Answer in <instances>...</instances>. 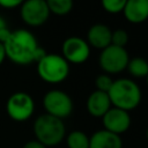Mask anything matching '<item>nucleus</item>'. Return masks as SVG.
Here are the masks:
<instances>
[{
    "label": "nucleus",
    "mask_w": 148,
    "mask_h": 148,
    "mask_svg": "<svg viewBox=\"0 0 148 148\" xmlns=\"http://www.w3.org/2000/svg\"><path fill=\"white\" fill-rule=\"evenodd\" d=\"M3 46L6 58L21 66L38 62L47 53L39 46L35 35L27 29L13 30Z\"/></svg>",
    "instance_id": "1"
},
{
    "label": "nucleus",
    "mask_w": 148,
    "mask_h": 148,
    "mask_svg": "<svg viewBox=\"0 0 148 148\" xmlns=\"http://www.w3.org/2000/svg\"><path fill=\"white\" fill-rule=\"evenodd\" d=\"M111 105L124 111L134 110L141 102V89L131 79L121 77L113 80V83L108 91Z\"/></svg>",
    "instance_id": "2"
},
{
    "label": "nucleus",
    "mask_w": 148,
    "mask_h": 148,
    "mask_svg": "<svg viewBox=\"0 0 148 148\" xmlns=\"http://www.w3.org/2000/svg\"><path fill=\"white\" fill-rule=\"evenodd\" d=\"M34 134L37 141L46 148L59 145L66 135V126L64 120L50 114H40L34 121Z\"/></svg>",
    "instance_id": "3"
},
{
    "label": "nucleus",
    "mask_w": 148,
    "mask_h": 148,
    "mask_svg": "<svg viewBox=\"0 0 148 148\" xmlns=\"http://www.w3.org/2000/svg\"><path fill=\"white\" fill-rule=\"evenodd\" d=\"M37 74L47 83H60L69 74V64L61 54L46 53L37 62Z\"/></svg>",
    "instance_id": "4"
},
{
    "label": "nucleus",
    "mask_w": 148,
    "mask_h": 148,
    "mask_svg": "<svg viewBox=\"0 0 148 148\" xmlns=\"http://www.w3.org/2000/svg\"><path fill=\"white\" fill-rule=\"evenodd\" d=\"M43 106L46 114L64 120L73 112V101L71 96L60 89L49 90L43 97Z\"/></svg>",
    "instance_id": "5"
},
{
    "label": "nucleus",
    "mask_w": 148,
    "mask_h": 148,
    "mask_svg": "<svg viewBox=\"0 0 148 148\" xmlns=\"http://www.w3.org/2000/svg\"><path fill=\"white\" fill-rule=\"evenodd\" d=\"M6 111L10 119L17 123L27 121L35 112V101L25 91L12 94L6 102Z\"/></svg>",
    "instance_id": "6"
},
{
    "label": "nucleus",
    "mask_w": 148,
    "mask_h": 148,
    "mask_svg": "<svg viewBox=\"0 0 148 148\" xmlns=\"http://www.w3.org/2000/svg\"><path fill=\"white\" fill-rule=\"evenodd\" d=\"M130 61L128 52L125 47L109 45L101 51L98 57V65L104 71V74H118L126 69Z\"/></svg>",
    "instance_id": "7"
},
{
    "label": "nucleus",
    "mask_w": 148,
    "mask_h": 148,
    "mask_svg": "<svg viewBox=\"0 0 148 148\" xmlns=\"http://www.w3.org/2000/svg\"><path fill=\"white\" fill-rule=\"evenodd\" d=\"M20 16L27 25L39 27L49 20L50 10L45 0H27L20 6Z\"/></svg>",
    "instance_id": "8"
},
{
    "label": "nucleus",
    "mask_w": 148,
    "mask_h": 148,
    "mask_svg": "<svg viewBox=\"0 0 148 148\" xmlns=\"http://www.w3.org/2000/svg\"><path fill=\"white\" fill-rule=\"evenodd\" d=\"M61 56L68 64H82L90 56V46L83 38L71 36L62 43Z\"/></svg>",
    "instance_id": "9"
},
{
    "label": "nucleus",
    "mask_w": 148,
    "mask_h": 148,
    "mask_svg": "<svg viewBox=\"0 0 148 148\" xmlns=\"http://www.w3.org/2000/svg\"><path fill=\"white\" fill-rule=\"evenodd\" d=\"M102 123L104 126L103 130L120 136V134L125 133L130 128L132 120L130 112L112 106L102 117Z\"/></svg>",
    "instance_id": "10"
},
{
    "label": "nucleus",
    "mask_w": 148,
    "mask_h": 148,
    "mask_svg": "<svg viewBox=\"0 0 148 148\" xmlns=\"http://www.w3.org/2000/svg\"><path fill=\"white\" fill-rule=\"evenodd\" d=\"M111 36L112 30L106 24L96 23L92 24L87 32V43L89 44V46L102 51L111 45Z\"/></svg>",
    "instance_id": "11"
},
{
    "label": "nucleus",
    "mask_w": 148,
    "mask_h": 148,
    "mask_svg": "<svg viewBox=\"0 0 148 148\" xmlns=\"http://www.w3.org/2000/svg\"><path fill=\"white\" fill-rule=\"evenodd\" d=\"M112 108L108 92L94 90L87 99V111L90 116L102 118Z\"/></svg>",
    "instance_id": "12"
},
{
    "label": "nucleus",
    "mask_w": 148,
    "mask_h": 148,
    "mask_svg": "<svg viewBox=\"0 0 148 148\" xmlns=\"http://www.w3.org/2000/svg\"><path fill=\"white\" fill-rule=\"evenodd\" d=\"M125 18L134 24L148 20V0H127L123 10Z\"/></svg>",
    "instance_id": "13"
},
{
    "label": "nucleus",
    "mask_w": 148,
    "mask_h": 148,
    "mask_svg": "<svg viewBox=\"0 0 148 148\" xmlns=\"http://www.w3.org/2000/svg\"><path fill=\"white\" fill-rule=\"evenodd\" d=\"M89 148H123V141L119 135L99 130L89 136Z\"/></svg>",
    "instance_id": "14"
},
{
    "label": "nucleus",
    "mask_w": 148,
    "mask_h": 148,
    "mask_svg": "<svg viewBox=\"0 0 148 148\" xmlns=\"http://www.w3.org/2000/svg\"><path fill=\"white\" fill-rule=\"evenodd\" d=\"M126 69L133 77L142 79L148 75V61L141 57H134L130 59Z\"/></svg>",
    "instance_id": "15"
},
{
    "label": "nucleus",
    "mask_w": 148,
    "mask_h": 148,
    "mask_svg": "<svg viewBox=\"0 0 148 148\" xmlns=\"http://www.w3.org/2000/svg\"><path fill=\"white\" fill-rule=\"evenodd\" d=\"M68 148H89V136L82 131H72L66 136Z\"/></svg>",
    "instance_id": "16"
},
{
    "label": "nucleus",
    "mask_w": 148,
    "mask_h": 148,
    "mask_svg": "<svg viewBox=\"0 0 148 148\" xmlns=\"http://www.w3.org/2000/svg\"><path fill=\"white\" fill-rule=\"evenodd\" d=\"M50 14L56 15H66L73 9V1L72 0H47L46 1Z\"/></svg>",
    "instance_id": "17"
},
{
    "label": "nucleus",
    "mask_w": 148,
    "mask_h": 148,
    "mask_svg": "<svg viewBox=\"0 0 148 148\" xmlns=\"http://www.w3.org/2000/svg\"><path fill=\"white\" fill-rule=\"evenodd\" d=\"M125 2L126 0H103L102 7L105 12L110 14H118V13H123Z\"/></svg>",
    "instance_id": "18"
},
{
    "label": "nucleus",
    "mask_w": 148,
    "mask_h": 148,
    "mask_svg": "<svg viewBox=\"0 0 148 148\" xmlns=\"http://www.w3.org/2000/svg\"><path fill=\"white\" fill-rule=\"evenodd\" d=\"M128 43V34L124 29H117L112 31L111 36V45L118 47H125Z\"/></svg>",
    "instance_id": "19"
},
{
    "label": "nucleus",
    "mask_w": 148,
    "mask_h": 148,
    "mask_svg": "<svg viewBox=\"0 0 148 148\" xmlns=\"http://www.w3.org/2000/svg\"><path fill=\"white\" fill-rule=\"evenodd\" d=\"M112 83H113V79L111 77V75H108V74H101L95 80L96 90H99L103 92H108L110 90Z\"/></svg>",
    "instance_id": "20"
},
{
    "label": "nucleus",
    "mask_w": 148,
    "mask_h": 148,
    "mask_svg": "<svg viewBox=\"0 0 148 148\" xmlns=\"http://www.w3.org/2000/svg\"><path fill=\"white\" fill-rule=\"evenodd\" d=\"M10 32H12V30L8 29L5 18L2 16H0V43L3 44L7 40V38L9 37Z\"/></svg>",
    "instance_id": "21"
},
{
    "label": "nucleus",
    "mask_w": 148,
    "mask_h": 148,
    "mask_svg": "<svg viewBox=\"0 0 148 148\" xmlns=\"http://www.w3.org/2000/svg\"><path fill=\"white\" fill-rule=\"evenodd\" d=\"M21 3H22L21 0H0V6L6 9H13L20 7Z\"/></svg>",
    "instance_id": "22"
},
{
    "label": "nucleus",
    "mask_w": 148,
    "mask_h": 148,
    "mask_svg": "<svg viewBox=\"0 0 148 148\" xmlns=\"http://www.w3.org/2000/svg\"><path fill=\"white\" fill-rule=\"evenodd\" d=\"M22 148H46L43 143H40L39 141H37L36 139L35 140H30V141H27Z\"/></svg>",
    "instance_id": "23"
},
{
    "label": "nucleus",
    "mask_w": 148,
    "mask_h": 148,
    "mask_svg": "<svg viewBox=\"0 0 148 148\" xmlns=\"http://www.w3.org/2000/svg\"><path fill=\"white\" fill-rule=\"evenodd\" d=\"M6 59V52H5V46L2 43H0V65H2V62Z\"/></svg>",
    "instance_id": "24"
},
{
    "label": "nucleus",
    "mask_w": 148,
    "mask_h": 148,
    "mask_svg": "<svg viewBox=\"0 0 148 148\" xmlns=\"http://www.w3.org/2000/svg\"><path fill=\"white\" fill-rule=\"evenodd\" d=\"M146 138H147V140H148V127H147V130H146Z\"/></svg>",
    "instance_id": "25"
},
{
    "label": "nucleus",
    "mask_w": 148,
    "mask_h": 148,
    "mask_svg": "<svg viewBox=\"0 0 148 148\" xmlns=\"http://www.w3.org/2000/svg\"><path fill=\"white\" fill-rule=\"evenodd\" d=\"M146 80H147V86H148V75H147V77H146Z\"/></svg>",
    "instance_id": "26"
}]
</instances>
